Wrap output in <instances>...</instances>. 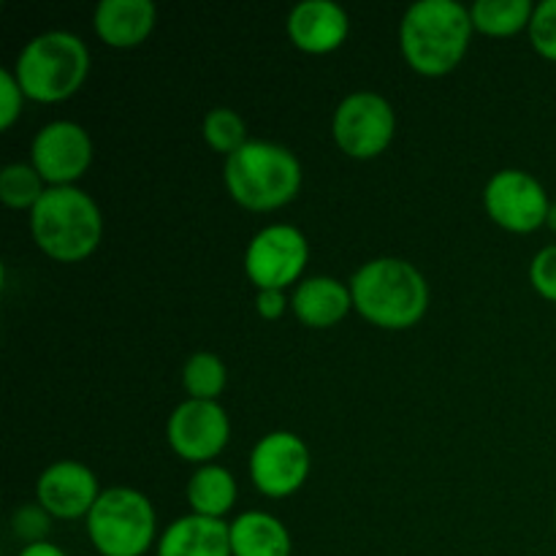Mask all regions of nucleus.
I'll list each match as a JSON object with an SVG mask.
<instances>
[{
  "label": "nucleus",
  "instance_id": "nucleus-1",
  "mask_svg": "<svg viewBox=\"0 0 556 556\" xmlns=\"http://www.w3.org/2000/svg\"><path fill=\"white\" fill-rule=\"evenodd\" d=\"M470 9L456 0H418L405 11L400 47L421 76H445L465 60L472 38Z\"/></svg>",
  "mask_w": 556,
  "mask_h": 556
},
{
  "label": "nucleus",
  "instance_id": "nucleus-2",
  "mask_svg": "<svg viewBox=\"0 0 556 556\" xmlns=\"http://www.w3.org/2000/svg\"><path fill=\"white\" fill-rule=\"evenodd\" d=\"M353 309L378 329H413L427 315L429 286L405 258L367 261L351 280Z\"/></svg>",
  "mask_w": 556,
  "mask_h": 556
},
{
  "label": "nucleus",
  "instance_id": "nucleus-3",
  "mask_svg": "<svg viewBox=\"0 0 556 556\" xmlns=\"http://www.w3.org/2000/svg\"><path fill=\"white\" fill-rule=\"evenodd\" d=\"M302 163L277 141H248L226 157L223 179L239 206L250 212H275L291 204L302 190Z\"/></svg>",
  "mask_w": 556,
  "mask_h": 556
},
{
  "label": "nucleus",
  "instance_id": "nucleus-4",
  "mask_svg": "<svg viewBox=\"0 0 556 556\" xmlns=\"http://www.w3.org/2000/svg\"><path fill=\"white\" fill-rule=\"evenodd\" d=\"M30 231L43 255L60 264H79L101 244L103 217L96 199L76 185L49 188L30 212Z\"/></svg>",
  "mask_w": 556,
  "mask_h": 556
},
{
  "label": "nucleus",
  "instance_id": "nucleus-5",
  "mask_svg": "<svg viewBox=\"0 0 556 556\" xmlns=\"http://www.w3.org/2000/svg\"><path fill=\"white\" fill-rule=\"evenodd\" d=\"M90 74V52L79 36L68 30H47L30 38L16 58L14 76L25 98L58 103L79 92Z\"/></svg>",
  "mask_w": 556,
  "mask_h": 556
},
{
  "label": "nucleus",
  "instance_id": "nucleus-6",
  "mask_svg": "<svg viewBox=\"0 0 556 556\" xmlns=\"http://www.w3.org/2000/svg\"><path fill=\"white\" fill-rule=\"evenodd\" d=\"M157 516L150 497L128 486L101 492L87 516V535L101 556H144L155 543Z\"/></svg>",
  "mask_w": 556,
  "mask_h": 556
},
{
  "label": "nucleus",
  "instance_id": "nucleus-7",
  "mask_svg": "<svg viewBox=\"0 0 556 556\" xmlns=\"http://www.w3.org/2000/svg\"><path fill=\"white\" fill-rule=\"evenodd\" d=\"M337 147L348 157L372 161L383 155L396 134L394 106L378 92H351L342 98L331 119Z\"/></svg>",
  "mask_w": 556,
  "mask_h": 556
},
{
  "label": "nucleus",
  "instance_id": "nucleus-8",
  "mask_svg": "<svg viewBox=\"0 0 556 556\" xmlns=\"http://www.w3.org/2000/svg\"><path fill=\"white\" fill-rule=\"evenodd\" d=\"M307 261V237L296 226H286V223L261 228L244 250V271L258 291H266V288L286 291L288 286L302 280Z\"/></svg>",
  "mask_w": 556,
  "mask_h": 556
},
{
  "label": "nucleus",
  "instance_id": "nucleus-9",
  "mask_svg": "<svg viewBox=\"0 0 556 556\" xmlns=\"http://www.w3.org/2000/svg\"><path fill=\"white\" fill-rule=\"evenodd\" d=\"M483 206L500 228L510 233H532L546 226L552 199L541 179L521 168H503L483 190Z\"/></svg>",
  "mask_w": 556,
  "mask_h": 556
},
{
  "label": "nucleus",
  "instance_id": "nucleus-10",
  "mask_svg": "<svg viewBox=\"0 0 556 556\" xmlns=\"http://www.w3.org/2000/svg\"><path fill=\"white\" fill-rule=\"evenodd\" d=\"M231 438V421L220 402L188 400L168 416L166 440L174 454L193 465H212Z\"/></svg>",
  "mask_w": 556,
  "mask_h": 556
},
{
  "label": "nucleus",
  "instance_id": "nucleus-11",
  "mask_svg": "<svg viewBox=\"0 0 556 556\" xmlns=\"http://www.w3.org/2000/svg\"><path fill=\"white\" fill-rule=\"evenodd\" d=\"M309 476V448L299 434L269 432L250 454V478L261 494L282 500L296 494Z\"/></svg>",
  "mask_w": 556,
  "mask_h": 556
},
{
  "label": "nucleus",
  "instance_id": "nucleus-12",
  "mask_svg": "<svg viewBox=\"0 0 556 556\" xmlns=\"http://www.w3.org/2000/svg\"><path fill=\"white\" fill-rule=\"evenodd\" d=\"M30 163L49 188H68L92 163V139L79 123L54 119L43 125L30 147Z\"/></svg>",
  "mask_w": 556,
  "mask_h": 556
},
{
  "label": "nucleus",
  "instance_id": "nucleus-13",
  "mask_svg": "<svg viewBox=\"0 0 556 556\" xmlns=\"http://www.w3.org/2000/svg\"><path fill=\"white\" fill-rule=\"evenodd\" d=\"M98 497H101V489H98L96 472L81 462H54L38 476L36 503L52 519H87L90 510L96 508Z\"/></svg>",
  "mask_w": 556,
  "mask_h": 556
},
{
  "label": "nucleus",
  "instance_id": "nucleus-14",
  "mask_svg": "<svg viewBox=\"0 0 556 556\" xmlns=\"http://www.w3.org/2000/svg\"><path fill=\"white\" fill-rule=\"evenodd\" d=\"M351 33L348 11L334 0H304L288 14V36L307 54H329L345 43Z\"/></svg>",
  "mask_w": 556,
  "mask_h": 556
},
{
  "label": "nucleus",
  "instance_id": "nucleus-15",
  "mask_svg": "<svg viewBox=\"0 0 556 556\" xmlns=\"http://www.w3.org/2000/svg\"><path fill=\"white\" fill-rule=\"evenodd\" d=\"M155 20L157 9L152 0H101L92 25L106 47L134 49L152 36Z\"/></svg>",
  "mask_w": 556,
  "mask_h": 556
},
{
  "label": "nucleus",
  "instance_id": "nucleus-16",
  "mask_svg": "<svg viewBox=\"0 0 556 556\" xmlns=\"http://www.w3.org/2000/svg\"><path fill=\"white\" fill-rule=\"evenodd\" d=\"M291 309L309 329H331L353 309L351 286L337 277H307L293 291Z\"/></svg>",
  "mask_w": 556,
  "mask_h": 556
},
{
  "label": "nucleus",
  "instance_id": "nucleus-17",
  "mask_svg": "<svg viewBox=\"0 0 556 556\" xmlns=\"http://www.w3.org/2000/svg\"><path fill=\"white\" fill-rule=\"evenodd\" d=\"M157 556H233L231 527L223 519L182 516L161 535Z\"/></svg>",
  "mask_w": 556,
  "mask_h": 556
},
{
  "label": "nucleus",
  "instance_id": "nucleus-18",
  "mask_svg": "<svg viewBox=\"0 0 556 556\" xmlns=\"http://www.w3.org/2000/svg\"><path fill=\"white\" fill-rule=\"evenodd\" d=\"M228 527L233 556H291V532L266 510H244Z\"/></svg>",
  "mask_w": 556,
  "mask_h": 556
},
{
  "label": "nucleus",
  "instance_id": "nucleus-19",
  "mask_svg": "<svg viewBox=\"0 0 556 556\" xmlns=\"http://www.w3.org/2000/svg\"><path fill=\"white\" fill-rule=\"evenodd\" d=\"M237 503V478L220 465H204L188 483V505L195 516L223 519Z\"/></svg>",
  "mask_w": 556,
  "mask_h": 556
},
{
  "label": "nucleus",
  "instance_id": "nucleus-20",
  "mask_svg": "<svg viewBox=\"0 0 556 556\" xmlns=\"http://www.w3.org/2000/svg\"><path fill=\"white\" fill-rule=\"evenodd\" d=\"M535 5L530 0H478L470 5L472 27L483 36L508 38L521 30H530Z\"/></svg>",
  "mask_w": 556,
  "mask_h": 556
},
{
  "label": "nucleus",
  "instance_id": "nucleus-21",
  "mask_svg": "<svg viewBox=\"0 0 556 556\" xmlns=\"http://www.w3.org/2000/svg\"><path fill=\"white\" fill-rule=\"evenodd\" d=\"M228 369L220 356L210 351H199L185 362L182 369V386L188 391L190 400L201 402H217V396L226 391Z\"/></svg>",
  "mask_w": 556,
  "mask_h": 556
},
{
  "label": "nucleus",
  "instance_id": "nucleus-22",
  "mask_svg": "<svg viewBox=\"0 0 556 556\" xmlns=\"http://www.w3.org/2000/svg\"><path fill=\"white\" fill-rule=\"evenodd\" d=\"M47 182L33 163H9L0 172V201L9 210H36L47 193Z\"/></svg>",
  "mask_w": 556,
  "mask_h": 556
},
{
  "label": "nucleus",
  "instance_id": "nucleus-23",
  "mask_svg": "<svg viewBox=\"0 0 556 556\" xmlns=\"http://www.w3.org/2000/svg\"><path fill=\"white\" fill-rule=\"evenodd\" d=\"M204 139L212 150L228 157L248 144V128L233 109L217 106L204 117Z\"/></svg>",
  "mask_w": 556,
  "mask_h": 556
},
{
  "label": "nucleus",
  "instance_id": "nucleus-24",
  "mask_svg": "<svg viewBox=\"0 0 556 556\" xmlns=\"http://www.w3.org/2000/svg\"><path fill=\"white\" fill-rule=\"evenodd\" d=\"M530 41L541 58L556 63V0H543L535 5L530 22Z\"/></svg>",
  "mask_w": 556,
  "mask_h": 556
},
{
  "label": "nucleus",
  "instance_id": "nucleus-25",
  "mask_svg": "<svg viewBox=\"0 0 556 556\" xmlns=\"http://www.w3.org/2000/svg\"><path fill=\"white\" fill-rule=\"evenodd\" d=\"M49 519H52V516H49L41 505H25V508L16 510L14 519H11V530H14V535L20 538V541H25L27 546H30V543L47 541L49 527H52Z\"/></svg>",
  "mask_w": 556,
  "mask_h": 556
},
{
  "label": "nucleus",
  "instance_id": "nucleus-26",
  "mask_svg": "<svg viewBox=\"0 0 556 556\" xmlns=\"http://www.w3.org/2000/svg\"><path fill=\"white\" fill-rule=\"evenodd\" d=\"M530 282L543 299L556 304V244H548L532 258Z\"/></svg>",
  "mask_w": 556,
  "mask_h": 556
},
{
  "label": "nucleus",
  "instance_id": "nucleus-27",
  "mask_svg": "<svg viewBox=\"0 0 556 556\" xmlns=\"http://www.w3.org/2000/svg\"><path fill=\"white\" fill-rule=\"evenodd\" d=\"M22 101H25V92H22L14 71L3 68L0 71V128L9 130L16 123V117L22 114Z\"/></svg>",
  "mask_w": 556,
  "mask_h": 556
},
{
  "label": "nucleus",
  "instance_id": "nucleus-28",
  "mask_svg": "<svg viewBox=\"0 0 556 556\" xmlns=\"http://www.w3.org/2000/svg\"><path fill=\"white\" fill-rule=\"evenodd\" d=\"M288 299H286V291H277V288H266V291H258V296H255V313L261 315V318L266 320H277L286 315L288 309Z\"/></svg>",
  "mask_w": 556,
  "mask_h": 556
},
{
  "label": "nucleus",
  "instance_id": "nucleus-29",
  "mask_svg": "<svg viewBox=\"0 0 556 556\" xmlns=\"http://www.w3.org/2000/svg\"><path fill=\"white\" fill-rule=\"evenodd\" d=\"M20 556H68V554H65L60 546H54V543L41 541V543H30V546L22 548Z\"/></svg>",
  "mask_w": 556,
  "mask_h": 556
},
{
  "label": "nucleus",
  "instance_id": "nucleus-30",
  "mask_svg": "<svg viewBox=\"0 0 556 556\" xmlns=\"http://www.w3.org/2000/svg\"><path fill=\"white\" fill-rule=\"evenodd\" d=\"M546 226L552 228L556 233V201H552V210H548V217H546Z\"/></svg>",
  "mask_w": 556,
  "mask_h": 556
},
{
  "label": "nucleus",
  "instance_id": "nucleus-31",
  "mask_svg": "<svg viewBox=\"0 0 556 556\" xmlns=\"http://www.w3.org/2000/svg\"><path fill=\"white\" fill-rule=\"evenodd\" d=\"M554 521H556V510H554Z\"/></svg>",
  "mask_w": 556,
  "mask_h": 556
}]
</instances>
